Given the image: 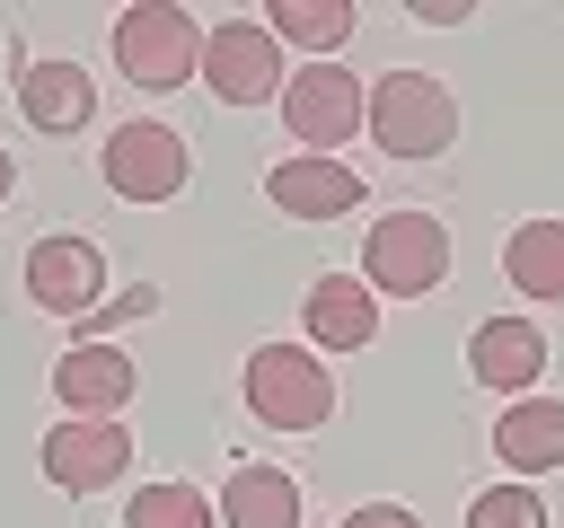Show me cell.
Wrapping results in <instances>:
<instances>
[{"mask_svg": "<svg viewBox=\"0 0 564 528\" xmlns=\"http://www.w3.org/2000/svg\"><path fill=\"white\" fill-rule=\"evenodd\" d=\"M361 123H370V141H379L388 158H441V150L458 141V97H449L432 70H388V79H370Z\"/></svg>", "mask_w": 564, "mask_h": 528, "instance_id": "6da1fadb", "label": "cell"}, {"mask_svg": "<svg viewBox=\"0 0 564 528\" xmlns=\"http://www.w3.org/2000/svg\"><path fill=\"white\" fill-rule=\"evenodd\" d=\"M247 414L264 431H317L335 414V370L308 343H256L247 352Z\"/></svg>", "mask_w": 564, "mask_h": 528, "instance_id": "7a4b0ae2", "label": "cell"}, {"mask_svg": "<svg viewBox=\"0 0 564 528\" xmlns=\"http://www.w3.org/2000/svg\"><path fill=\"white\" fill-rule=\"evenodd\" d=\"M115 70H123L132 88H185V79L203 70V26H194V9H176V0H132V9L115 18Z\"/></svg>", "mask_w": 564, "mask_h": 528, "instance_id": "3957f363", "label": "cell"}, {"mask_svg": "<svg viewBox=\"0 0 564 528\" xmlns=\"http://www.w3.org/2000/svg\"><path fill=\"white\" fill-rule=\"evenodd\" d=\"M361 282L388 299H423L449 282V229L441 211H379L361 238Z\"/></svg>", "mask_w": 564, "mask_h": 528, "instance_id": "277c9868", "label": "cell"}, {"mask_svg": "<svg viewBox=\"0 0 564 528\" xmlns=\"http://www.w3.org/2000/svg\"><path fill=\"white\" fill-rule=\"evenodd\" d=\"M361 106H370V88H361L344 62H308V70L282 79V123H291V141H300L308 158H326L335 141H352V132H361Z\"/></svg>", "mask_w": 564, "mask_h": 528, "instance_id": "5b68a950", "label": "cell"}, {"mask_svg": "<svg viewBox=\"0 0 564 528\" xmlns=\"http://www.w3.org/2000/svg\"><path fill=\"white\" fill-rule=\"evenodd\" d=\"M203 79H212L220 106H264V97H282L291 70H282V44H273L264 18H229V26L203 35Z\"/></svg>", "mask_w": 564, "mask_h": 528, "instance_id": "8992f818", "label": "cell"}, {"mask_svg": "<svg viewBox=\"0 0 564 528\" xmlns=\"http://www.w3.org/2000/svg\"><path fill=\"white\" fill-rule=\"evenodd\" d=\"M185 141L167 132V123H115L106 132V185L123 194V202H167V194H185Z\"/></svg>", "mask_w": 564, "mask_h": 528, "instance_id": "52a82bcc", "label": "cell"}, {"mask_svg": "<svg viewBox=\"0 0 564 528\" xmlns=\"http://www.w3.org/2000/svg\"><path fill=\"white\" fill-rule=\"evenodd\" d=\"M123 466H132V431L106 422V414H62V422L44 431V475H53L62 493H97V484H115Z\"/></svg>", "mask_w": 564, "mask_h": 528, "instance_id": "ba28073f", "label": "cell"}, {"mask_svg": "<svg viewBox=\"0 0 564 528\" xmlns=\"http://www.w3.org/2000/svg\"><path fill=\"white\" fill-rule=\"evenodd\" d=\"M97 290H106V255H97L88 238L53 229V238L26 246V299H35V308H53V317H88Z\"/></svg>", "mask_w": 564, "mask_h": 528, "instance_id": "9c48e42d", "label": "cell"}, {"mask_svg": "<svg viewBox=\"0 0 564 528\" xmlns=\"http://www.w3.org/2000/svg\"><path fill=\"white\" fill-rule=\"evenodd\" d=\"M53 396H62V414H123L132 396H141V370L115 352V343H70L62 361H53Z\"/></svg>", "mask_w": 564, "mask_h": 528, "instance_id": "30bf717a", "label": "cell"}, {"mask_svg": "<svg viewBox=\"0 0 564 528\" xmlns=\"http://www.w3.org/2000/svg\"><path fill=\"white\" fill-rule=\"evenodd\" d=\"M300 317H308V343L317 352H361L379 334V290L361 273H317L308 299H300Z\"/></svg>", "mask_w": 564, "mask_h": 528, "instance_id": "8fae6325", "label": "cell"}, {"mask_svg": "<svg viewBox=\"0 0 564 528\" xmlns=\"http://www.w3.org/2000/svg\"><path fill=\"white\" fill-rule=\"evenodd\" d=\"M88 106H97V88H88V70H79V62L18 53V114H26L35 132H79V123H88Z\"/></svg>", "mask_w": 564, "mask_h": 528, "instance_id": "7c38bea8", "label": "cell"}, {"mask_svg": "<svg viewBox=\"0 0 564 528\" xmlns=\"http://www.w3.org/2000/svg\"><path fill=\"white\" fill-rule=\"evenodd\" d=\"M264 194L291 211V220H344L361 202V167L352 158H282L264 176Z\"/></svg>", "mask_w": 564, "mask_h": 528, "instance_id": "4fadbf2b", "label": "cell"}, {"mask_svg": "<svg viewBox=\"0 0 564 528\" xmlns=\"http://www.w3.org/2000/svg\"><path fill=\"white\" fill-rule=\"evenodd\" d=\"M467 370L485 378V387H502V396H520L538 370H546V334L529 326V317H485L476 334H467Z\"/></svg>", "mask_w": 564, "mask_h": 528, "instance_id": "5bb4252c", "label": "cell"}, {"mask_svg": "<svg viewBox=\"0 0 564 528\" xmlns=\"http://www.w3.org/2000/svg\"><path fill=\"white\" fill-rule=\"evenodd\" d=\"M220 528H300V484L282 466H229Z\"/></svg>", "mask_w": 564, "mask_h": 528, "instance_id": "9a60e30c", "label": "cell"}, {"mask_svg": "<svg viewBox=\"0 0 564 528\" xmlns=\"http://www.w3.org/2000/svg\"><path fill=\"white\" fill-rule=\"evenodd\" d=\"M494 458H511L520 475L564 466V405H555V396H520V405L494 422Z\"/></svg>", "mask_w": 564, "mask_h": 528, "instance_id": "2e32d148", "label": "cell"}, {"mask_svg": "<svg viewBox=\"0 0 564 528\" xmlns=\"http://www.w3.org/2000/svg\"><path fill=\"white\" fill-rule=\"evenodd\" d=\"M502 273H511V290H520V299L564 308V220H520V229H511V246H502Z\"/></svg>", "mask_w": 564, "mask_h": 528, "instance_id": "e0dca14e", "label": "cell"}, {"mask_svg": "<svg viewBox=\"0 0 564 528\" xmlns=\"http://www.w3.org/2000/svg\"><path fill=\"white\" fill-rule=\"evenodd\" d=\"M264 26H273V44H308L326 62L352 35V0H264Z\"/></svg>", "mask_w": 564, "mask_h": 528, "instance_id": "ac0fdd59", "label": "cell"}, {"mask_svg": "<svg viewBox=\"0 0 564 528\" xmlns=\"http://www.w3.org/2000/svg\"><path fill=\"white\" fill-rule=\"evenodd\" d=\"M123 528H212V493H194V484H141L123 502Z\"/></svg>", "mask_w": 564, "mask_h": 528, "instance_id": "d6986e66", "label": "cell"}, {"mask_svg": "<svg viewBox=\"0 0 564 528\" xmlns=\"http://www.w3.org/2000/svg\"><path fill=\"white\" fill-rule=\"evenodd\" d=\"M467 528H546V502L529 484H485L467 502Z\"/></svg>", "mask_w": 564, "mask_h": 528, "instance_id": "ffe728a7", "label": "cell"}, {"mask_svg": "<svg viewBox=\"0 0 564 528\" xmlns=\"http://www.w3.org/2000/svg\"><path fill=\"white\" fill-rule=\"evenodd\" d=\"M335 528H423V519H414L405 502H361V510H344Z\"/></svg>", "mask_w": 564, "mask_h": 528, "instance_id": "44dd1931", "label": "cell"}, {"mask_svg": "<svg viewBox=\"0 0 564 528\" xmlns=\"http://www.w3.org/2000/svg\"><path fill=\"white\" fill-rule=\"evenodd\" d=\"M405 18H423V26H467V18H476V9H467V0H414V9H405Z\"/></svg>", "mask_w": 564, "mask_h": 528, "instance_id": "7402d4cb", "label": "cell"}, {"mask_svg": "<svg viewBox=\"0 0 564 528\" xmlns=\"http://www.w3.org/2000/svg\"><path fill=\"white\" fill-rule=\"evenodd\" d=\"M9 194H18V158L0 150V202H9Z\"/></svg>", "mask_w": 564, "mask_h": 528, "instance_id": "603a6c76", "label": "cell"}]
</instances>
